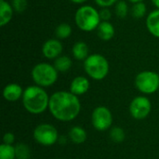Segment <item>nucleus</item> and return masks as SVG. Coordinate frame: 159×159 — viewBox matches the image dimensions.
<instances>
[{
	"mask_svg": "<svg viewBox=\"0 0 159 159\" xmlns=\"http://www.w3.org/2000/svg\"><path fill=\"white\" fill-rule=\"evenodd\" d=\"M48 110L56 119L67 122L78 116L81 103L78 96L71 91H56L49 98Z\"/></svg>",
	"mask_w": 159,
	"mask_h": 159,
	"instance_id": "nucleus-1",
	"label": "nucleus"
},
{
	"mask_svg": "<svg viewBox=\"0 0 159 159\" xmlns=\"http://www.w3.org/2000/svg\"><path fill=\"white\" fill-rule=\"evenodd\" d=\"M49 98L44 88L35 86L27 87L22 95V104L25 110L34 115H39L48 109Z\"/></svg>",
	"mask_w": 159,
	"mask_h": 159,
	"instance_id": "nucleus-2",
	"label": "nucleus"
},
{
	"mask_svg": "<svg viewBox=\"0 0 159 159\" xmlns=\"http://www.w3.org/2000/svg\"><path fill=\"white\" fill-rule=\"evenodd\" d=\"M75 21L76 26L83 32L95 31L102 21L100 11L92 6L83 5L75 11Z\"/></svg>",
	"mask_w": 159,
	"mask_h": 159,
	"instance_id": "nucleus-3",
	"label": "nucleus"
},
{
	"mask_svg": "<svg viewBox=\"0 0 159 159\" xmlns=\"http://www.w3.org/2000/svg\"><path fill=\"white\" fill-rule=\"evenodd\" d=\"M109 62L107 59L98 53L90 54L84 61V70L92 79L100 81L104 79L109 73Z\"/></svg>",
	"mask_w": 159,
	"mask_h": 159,
	"instance_id": "nucleus-4",
	"label": "nucleus"
},
{
	"mask_svg": "<svg viewBox=\"0 0 159 159\" xmlns=\"http://www.w3.org/2000/svg\"><path fill=\"white\" fill-rule=\"evenodd\" d=\"M31 75L35 85L42 88H48L55 84L58 79L59 72L54 65L50 63L39 62L34 66Z\"/></svg>",
	"mask_w": 159,
	"mask_h": 159,
	"instance_id": "nucleus-5",
	"label": "nucleus"
},
{
	"mask_svg": "<svg viewBox=\"0 0 159 159\" xmlns=\"http://www.w3.org/2000/svg\"><path fill=\"white\" fill-rule=\"evenodd\" d=\"M135 86L143 94H153L159 89V75L154 71H143L136 75Z\"/></svg>",
	"mask_w": 159,
	"mask_h": 159,
	"instance_id": "nucleus-6",
	"label": "nucleus"
},
{
	"mask_svg": "<svg viewBox=\"0 0 159 159\" xmlns=\"http://www.w3.org/2000/svg\"><path fill=\"white\" fill-rule=\"evenodd\" d=\"M34 141L43 146H51L59 140V133L56 128L50 124H40L34 130Z\"/></svg>",
	"mask_w": 159,
	"mask_h": 159,
	"instance_id": "nucleus-7",
	"label": "nucleus"
},
{
	"mask_svg": "<svg viewBox=\"0 0 159 159\" xmlns=\"http://www.w3.org/2000/svg\"><path fill=\"white\" fill-rule=\"evenodd\" d=\"M91 122L95 129L104 131L109 129L113 124V115L105 106L96 107L91 115Z\"/></svg>",
	"mask_w": 159,
	"mask_h": 159,
	"instance_id": "nucleus-8",
	"label": "nucleus"
},
{
	"mask_svg": "<svg viewBox=\"0 0 159 159\" xmlns=\"http://www.w3.org/2000/svg\"><path fill=\"white\" fill-rule=\"evenodd\" d=\"M152 109L150 100L145 96L135 97L129 104V113L135 119L141 120L147 117Z\"/></svg>",
	"mask_w": 159,
	"mask_h": 159,
	"instance_id": "nucleus-9",
	"label": "nucleus"
},
{
	"mask_svg": "<svg viewBox=\"0 0 159 159\" xmlns=\"http://www.w3.org/2000/svg\"><path fill=\"white\" fill-rule=\"evenodd\" d=\"M63 46L60 39L50 38L42 46V54L48 60H56L62 53Z\"/></svg>",
	"mask_w": 159,
	"mask_h": 159,
	"instance_id": "nucleus-10",
	"label": "nucleus"
},
{
	"mask_svg": "<svg viewBox=\"0 0 159 159\" xmlns=\"http://www.w3.org/2000/svg\"><path fill=\"white\" fill-rule=\"evenodd\" d=\"M89 88H90L89 80L82 75H78L75 77L70 84V91L76 96L84 95L89 91Z\"/></svg>",
	"mask_w": 159,
	"mask_h": 159,
	"instance_id": "nucleus-11",
	"label": "nucleus"
},
{
	"mask_svg": "<svg viewBox=\"0 0 159 159\" xmlns=\"http://www.w3.org/2000/svg\"><path fill=\"white\" fill-rule=\"evenodd\" d=\"M23 89L22 88L16 83H10L7 84L4 89H3V97L6 101L14 102L19 101L20 98H22L23 95Z\"/></svg>",
	"mask_w": 159,
	"mask_h": 159,
	"instance_id": "nucleus-12",
	"label": "nucleus"
},
{
	"mask_svg": "<svg viewBox=\"0 0 159 159\" xmlns=\"http://www.w3.org/2000/svg\"><path fill=\"white\" fill-rule=\"evenodd\" d=\"M145 25L153 36L159 38V8H156L147 15Z\"/></svg>",
	"mask_w": 159,
	"mask_h": 159,
	"instance_id": "nucleus-13",
	"label": "nucleus"
},
{
	"mask_svg": "<svg viewBox=\"0 0 159 159\" xmlns=\"http://www.w3.org/2000/svg\"><path fill=\"white\" fill-rule=\"evenodd\" d=\"M14 9L10 3L5 0H0V26L4 27L10 22L13 18Z\"/></svg>",
	"mask_w": 159,
	"mask_h": 159,
	"instance_id": "nucleus-14",
	"label": "nucleus"
},
{
	"mask_svg": "<svg viewBox=\"0 0 159 159\" xmlns=\"http://www.w3.org/2000/svg\"><path fill=\"white\" fill-rule=\"evenodd\" d=\"M115 27L110 21H101L97 28V34L102 41H109L115 36Z\"/></svg>",
	"mask_w": 159,
	"mask_h": 159,
	"instance_id": "nucleus-15",
	"label": "nucleus"
},
{
	"mask_svg": "<svg viewBox=\"0 0 159 159\" xmlns=\"http://www.w3.org/2000/svg\"><path fill=\"white\" fill-rule=\"evenodd\" d=\"M72 54L73 57L77 61H85L90 54H89V48L87 43L83 41H78L75 43L72 48Z\"/></svg>",
	"mask_w": 159,
	"mask_h": 159,
	"instance_id": "nucleus-16",
	"label": "nucleus"
},
{
	"mask_svg": "<svg viewBox=\"0 0 159 159\" xmlns=\"http://www.w3.org/2000/svg\"><path fill=\"white\" fill-rule=\"evenodd\" d=\"M87 131L79 126L73 127L69 131V138L75 144H82L87 140Z\"/></svg>",
	"mask_w": 159,
	"mask_h": 159,
	"instance_id": "nucleus-17",
	"label": "nucleus"
},
{
	"mask_svg": "<svg viewBox=\"0 0 159 159\" xmlns=\"http://www.w3.org/2000/svg\"><path fill=\"white\" fill-rule=\"evenodd\" d=\"M53 65L59 73H65L71 69L73 65V61L70 57L65 55H61L56 60H54Z\"/></svg>",
	"mask_w": 159,
	"mask_h": 159,
	"instance_id": "nucleus-18",
	"label": "nucleus"
},
{
	"mask_svg": "<svg viewBox=\"0 0 159 159\" xmlns=\"http://www.w3.org/2000/svg\"><path fill=\"white\" fill-rule=\"evenodd\" d=\"M72 32H73V29L69 23L61 22L56 27L55 35L58 39L62 40V39H66V38L70 37L72 34Z\"/></svg>",
	"mask_w": 159,
	"mask_h": 159,
	"instance_id": "nucleus-19",
	"label": "nucleus"
},
{
	"mask_svg": "<svg viewBox=\"0 0 159 159\" xmlns=\"http://www.w3.org/2000/svg\"><path fill=\"white\" fill-rule=\"evenodd\" d=\"M130 14L135 19H141L143 18L147 13V7L143 2L135 3L130 7Z\"/></svg>",
	"mask_w": 159,
	"mask_h": 159,
	"instance_id": "nucleus-20",
	"label": "nucleus"
},
{
	"mask_svg": "<svg viewBox=\"0 0 159 159\" xmlns=\"http://www.w3.org/2000/svg\"><path fill=\"white\" fill-rule=\"evenodd\" d=\"M16 159H29L31 157V149L26 143H18L15 145Z\"/></svg>",
	"mask_w": 159,
	"mask_h": 159,
	"instance_id": "nucleus-21",
	"label": "nucleus"
},
{
	"mask_svg": "<svg viewBox=\"0 0 159 159\" xmlns=\"http://www.w3.org/2000/svg\"><path fill=\"white\" fill-rule=\"evenodd\" d=\"M130 9L129 8V5L125 0H119L116 5H115V13L116 17L120 19H124L128 16L129 11Z\"/></svg>",
	"mask_w": 159,
	"mask_h": 159,
	"instance_id": "nucleus-22",
	"label": "nucleus"
},
{
	"mask_svg": "<svg viewBox=\"0 0 159 159\" xmlns=\"http://www.w3.org/2000/svg\"><path fill=\"white\" fill-rule=\"evenodd\" d=\"M15 146L8 144H1L0 145V159H15Z\"/></svg>",
	"mask_w": 159,
	"mask_h": 159,
	"instance_id": "nucleus-23",
	"label": "nucleus"
},
{
	"mask_svg": "<svg viewBox=\"0 0 159 159\" xmlns=\"http://www.w3.org/2000/svg\"><path fill=\"white\" fill-rule=\"evenodd\" d=\"M110 138L113 142H115L116 143H120L124 142V140L126 138V133L122 128L114 127L110 130Z\"/></svg>",
	"mask_w": 159,
	"mask_h": 159,
	"instance_id": "nucleus-24",
	"label": "nucleus"
},
{
	"mask_svg": "<svg viewBox=\"0 0 159 159\" xmlns=\"http://www.w3.org/2000/svg\"><path fill=\"white\" fill-rule=\"evenodd\" d=\"M10 4H11L15 12L21 13L27 8L28 1L27 0H11Z\"/></svg>",
	"mask_w": 159,
	"mask_h": 159,
	"instance_id": "nucleus-25",
	"label": "nucleus"
},
{
	"mask_svg": "<svg viewBox=\"0 0 159 159\" xmlns=\"http://www.w3.org/2000/svg\"><path fill=\"white\" fill-rule=\"evenodd\" d=\"M96 5L100 7L101 8H105V7H110L112 6H115L119 0H94Z\"/></svg>",
	"mask_w": 159,
	"mask_h": 159,
	"instance_id": "nucleus-26",
	"label": "nucleus"
},
{
	"mask_svg": "<svg viewBox=\"0 0 159 159\" xmlns=\"http://www.w3.org/2000/svg\"><path fill=\"white\" fill-rule=\"evenodd\" d=\"M100 17L102 21H109L112 18V12L108 7L102 8L100 10Z\"/></svg>",
	"mask_w": 159,
	"mask_h": 159,
	"instance_id": "nucleus-27",
	"label": "nucleus"
},
{
	"mask_svg": "<svg viewBox=\"0 0 159 159\" xmlns=\"http://www.w3.org/2000/svg\"><path fill=\"white\" fill-rule=\"evenodd\" d=\"M15 143V135L11 132H7L5 133L3 137V143L8 144V145H13Z\"/></svg>",
	"mask_w": 159,
	"mask_h": 159,
	"instance_id": "nucleus-28",
	"label": "nucleus"
},
{
	"mask_svg": "<svg viewBox=\"0 0 159 159\" xmlns=\"http://www.w3.org/2000/svg\"><path fill=\"white\" fill-rule=\"evenodd\" d=\"M72 3H74V4H77V5H82V4H84V3H86V2H88L89 0H70Z\"/></svg>",
	"mask_w": 159,
	"mask_h": 159,
	"instance_id": "nucleus-29",
	"label": "nucleus"
},
{
	"mask_svg": "<svg viewBox=\"0 0 159 159\" xmlns=\"http://www.w3.org/2000/svg\"><path fill=\"white\" fill-rule=\"evenodd\" d=\"M151 1L157 8H159V0H151Z\"/></svg>",
	"mask_w": 159,
	"mask_h": 159,
	"instance_id": "nucleus-30",
	"label": "nucleus"
},
{
	"mask_svg": "<svg viewBox=\"0 0 159 159\" xmlns=\"http://www.w3.org/2000/svg\"><path fill=\"white\" fill-rule=\"evenodd\" d=\"M127 1H129V2H130V3H132V4L139 3V2H143V0H127Z\"/></svg>",
	"mask_w": 159,
	"mask_h": 159,
	"instance_id": "nucleus-31",
	"label": "nucleus"
}]
</instances>
